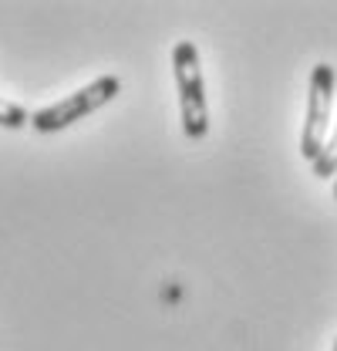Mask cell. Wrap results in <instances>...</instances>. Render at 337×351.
<instances>
[{
  "instance_id": "6da1fadb",
  "label": "cell",
  "mask_w": 337,
  "mask_h": 351,
  "mask_svg": "<svg viewBox=\"0 0 337 351\" xmlns=\"http://www.w3.org/2000/svg\"><path fill=\"white\" fill-rule=\"evenodd\" d=\"M172 71H175V91H179V119L186 138L199 142L210 132V105H206V82L199 51L192 41H179L172 47Z\"/></svg>"
},
{
  "instance_id": "7a4b0ae2",
  "label": "cell",
  "mask_w": 337,
  "mask_h": 351,
  "mask_svg": "<svg viewBox=\"0 0 337 351\" xmlns=\"http://www.w3.org/2000/svg\"><path fill=\"white\" fill-rule=\"evenodd\" d=\"M118 91H122V82H118L115 75H101V78H95L91 85L71 91L68 98L47 105V108H41V112H34V115H31V129L34 132L68 129V125L82 122V119H88V115H95L98 108H105Z\"/></svg>"
},
{
  "instance_id": "3957f363",
  "label": "cell",
  "mask_w": 337,
  "mask_h": 351,
  "mask_svg": "<svg viewBox=\"0 0 337 351\" xmlns=\"http://www.w3.org/2000/svg\"><path fill=\"white\" fill-rule=\"evenodd\" d=\"M331 112H334V68L331 64H314L310 88H307V115L300 129V156L314 162L331 135Z\"/></svg>"
},
{
  "instance_id": "277c9868",
  "label": "cell",
  "mask_w": 337,
  "mask_h": 351,
  "mask_svg": "<svg viewBox=\"0 0 337 351\" xmlns=\"http://www.w3.org/2000/svg\"><path fill=\"white\" fill-rule=\"evenodd\" d=\"M314 176H321V179L337 176V129L327 135V142H324L321 156L314 159Z\"/></svg>"
},
{
  "instance_id": "5b68a950",
  "label": "cell",
  "mask_w": 337,
  "mask_h": 351,
  "mask_svg": "<svg viewBox=\"0 0 337 351\" xmlns=\"http://www.w3.org/2000/svg\"><path fill=\"white\" fill-rule=\"evenodd\" d=\"M24 125H31V112L27 108H21V105H14V101H7V98H0V129H24Z\"/></svg>"
},
{
  "instance_id": "8992f818",
  "label": "cell",
  "mask_w": 337,
  "mask_h": 351,
  "mask_svg": "<svg viewBox=\"0 0 337 351\" xmlns=\"http://www.w3.org/2000/svg\"><path fill=\"white\" fill-rule=\"evenodd\" d=\"M334 196H337V176H334Z\"/></svg>"
},
{
  "instance_id": "52a82bcc",
  "label": "cell",
  "mask_w": 337,
  "mask_h": 351,
  "mask_svg": "<svg viewBox=\"0 0 337 351\" xmlns=\"http://www.w3.org/2000/svg\"><path fill=\"white\" fill-rule=\"evenodd\" d=\"M334 351H337V338H334Z\"/></svg>"
}]
</instances>
